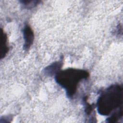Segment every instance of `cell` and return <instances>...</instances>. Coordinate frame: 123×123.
<instances>
[{
	"label": "cell",
	"instance_id": "cell-9",
	"mask_svg": "<svg viewBox=\"0 0 123 123\" xmlns=\"http://www.w3.org/2000/svg\"><path fill=\"white\" fill-rule=\"evenodd\" d=\"M13 119V116L12 115H9L6 116H3L0 118V123H8L11 122Z\"/></svg>",
	"mask_w": 123,
	"mask_h": 123
},
{
	"label": "cell",
	"instance_id": "cell-1",
	"mask_svg": "<svg viewBox=\"0 0 123 123\" xmlns=\"http://www.w3.org/2000/svg\"><path fill=\"white\" fill-rule=\"evenodd\" d=\"M123 85H111L101 92L96 102L98 112L102 116H109L117 109L122 107Z\"/></svg>",
	"mask_w": 123,
	"mask_h": 123
},
{
	"label": "cell",
	"instance_id": "cell-4",
	"mask_svg": "<svg viewBox=\"0 0 123 123\" xmlns=\"http://www.w3.org/2000/svg\"><path fill=\"white\" fill-rule=\"evenodd\" d=\"M63 64V58L62 57L59 61H55L43 69V73L45 75L51 77L54 75L55 76L61 71Z\"/></svg>",
	"mask_w": 123,
	"mask_h": 123
},
{
	"label": "cell",
	"instance_id": "cell-5",
	"mask_svg": "<svg viewBox=\"0 0 123 123\" xmlns=\"http://www.w3.org/2000/svg\"><path fill=\"white\" fill-rule=\"evenodd\" d=\"M9 48L8 46L7 34L1 28L0 31V59L4 58L8 53Z\"/></svg>",
	"mask_w": 123,
	"mask_h": 123
},
{
	"label": "cell",
	"instance_id": "cell-7",
	"mask_svg": "<svg viewBox=\"0 0 123 123\" xmlns=\"http://www.w3.org/2000/svg\"><path fill=\"white\" fill-rule=\"evenodd\" d=\"M20 2L24 9H31L38 5L41 1L40 0H20Z\"/></svg>",
	"mask_w": 123,
	"mask_h": 123
},
{
	"label": "cell",
	"instance_id": "cell-8",
	"mask_svg": "<svg viewBox=\"0 0 123 123\" xmlns=\"http://www.w3.org/2000/svg\"><path fill=\"white\" fill-rule=\"evenodd\" d=\"M84 105V111L86 116H90L93 112L95 107L94 104H90L87 102V97H84L83 99Z\"/></svg>",
	"mask_w": 123,
	"mask_h": 123
},
{
	"label": "cell",
	"instance_id": "cell-3",
	"mask_svg": "<svg viewBox=\"0 0 123 123\" xmlns=\"http://www.w3.org/2000/svg\"><path fill=\"white\" fill-rule=\"evenodd\" d=\"M22 33L24 40L23 49L24 50L26 51L29 49L33 44L34 33L31 26L27 24L24 25L22 29Z\"/></svg>",
	"mask_w": 123,
	"mask_h": 123
},
{
	"label": "cell",
	"instance_id": "cell-6",
	"mask_svg": "<svg viewBox=\"0 0 123 123\" xmlns=\"http://www.w3.org/2000/svg\"><path fill=\"white\" fill-rule=\"evenodd\" d=\"M123 107H121L116 111H114L106 119V122L107 123H116L123 117Z\"/></svg>",
	"mask_w": 123,
	"mask_h": 123
},
{
	"label": "cell",
	"instance_id": "cell-2",
	"mask_svg": "<svg viewBox=\"0 0 123 123\" xmlns=\"http://www.w3.org/2000/svg\"><path fill=\"white\" fill-rule=\"evenodd\" d=\"M89 76V72L85 70L69 68L59 71L54 78L56 83L65 90L67 98L72 99L80 83Z\"/></svg>",
	"mask_w": 123,
	"mask_h": 123
}]
</instances>
